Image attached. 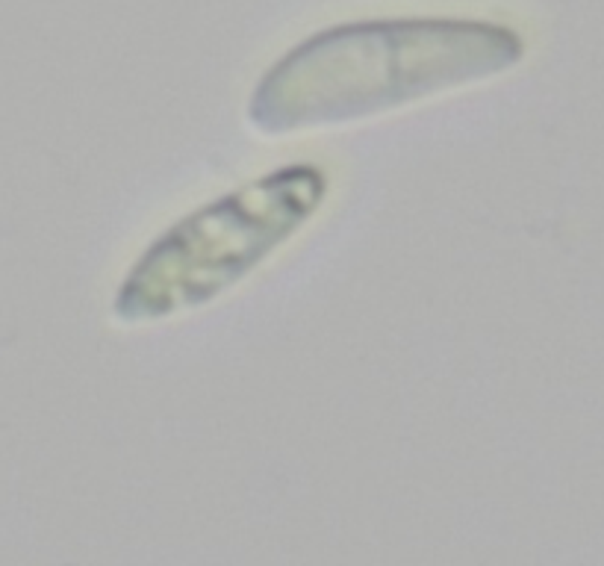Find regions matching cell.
Segmentation results:
<instances>
[{
    "instance_id": "obj_1",
    "label": "cell",
    "mask_w": 604,
    "mask_h": 566,
    "mask_svg": "<svg viewBox=\"0 0 604 566\" xmlns=\"http://www.w3.org/2000/svg\"><path fill=\"white\" fill-rule=\"evenodd\" d=\"M522 51L510 27L472 18L333 24L269 65L247 101V121L265 136L363 121L498 77Z\"/></svg>"
},
{
    "instance_id": "obj_2",
    "label": "cell",
    "mask_w": 604,
    "mask_h": 566,
    "mask_svg": "<svg viewBox=\"0 0 604 566\" xmlns=\"http://www.w3.org/2000/svg\"><path fill=\"white\" fill-rule=\"evenodd\" d=\"M330 177L289 163L186 213L138 254L112 298L121 322H160L233 290L295 239L328 201Z\"/></svg>"
}]
</instances>
